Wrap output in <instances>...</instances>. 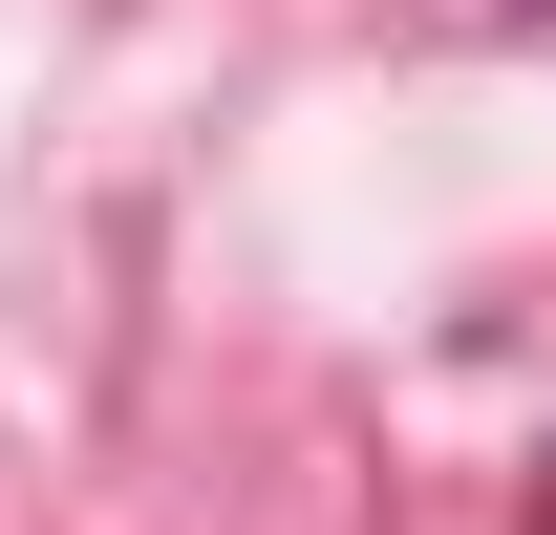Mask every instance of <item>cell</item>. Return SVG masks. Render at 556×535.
I'll return each instance as SVG.
<instances>
[{"instance_id": "obj_1", "label": "cell", "mask_w": 556, "mask_h": 535, "mask_svg": "<svg viewBox=\"0 0 556 535\" xmlns=\"http://www.w3.org/2000/svg\"><path fill=\"white\" fill-rule=\"evenodd\" d=\"M535 535H556V514H535Z\"/></svg>"}]
</instances>
